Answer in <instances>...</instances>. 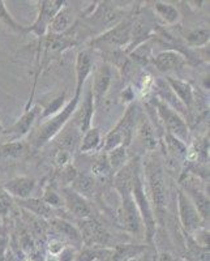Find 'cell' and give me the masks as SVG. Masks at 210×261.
Segmentation results:
<instances>
[{
  "label": "cell",
  "instance_id": "8fae6325",
  "mask_svg": "<svg viewBox=\"0 0 210 261\" xmlns=\"http://www.w3.org/2000/svg\"><path fill=\"white\" fill-rule=\"evenodd\" d=\"M80 234L83 238V242H85L88 246L97 244L102 248H106L107 243H109V232L104 230L101 223H98L94 220H89V218L84 220L83 230L80 231Z\"/></svg>",
  "mask_w": 210,
  "mask_h": 261
},
{
  "label": "cell",
  "instance_id": "277c9868",
  "mask_svg": "<svg viewBox=\"0 0 210 261\" xmlns=\"http://www.w3.org/2000/svg\"><path fill=\"white\" fill-rule=\"evenodd\" d=\"M136 114L137 107L136 105L132 103L128 106L127 111L123 115V118L119 120L118 124L115 125L111 132L106 136L103 144V150L110 151L118 146H125L128 148L132 141L135 132V124H136Z\"/></svg>",
  "mask_w": 210,
  "mask_h": 261
},
{
  "label": "cell",
  "instance_id": "cb8c5ba5",
  "mask_svg": "<svg viewBox=\"0 0 210 261\" xmlns=\"http://www.w3.org/2000/svg\"><path fill=\"white\" fill-rule=\"evenodd\" d=\"M107 161H109V165L111 167V171L114 174L121 170L123 167L125 166V163H127V148L125 146H118V148L113 149V150H110L109 153L106 154Z\"/></svg>",
  "mask_w": 210,
  "mask_h": 261
},
{
  "label": "cell",
  "instance_id": "7bdbcfd3",
  "mask_svg": "<svg viewBox=\"0 0 210 261\" xmlns=\"http://www.w3.org/2000/svg\"><path fill=\"white\" fill-rule=\"evenodd\" d=\"M3 130H4V128H3V125H2V123H0V136H2V134H3Z\"/></svg>",
  "mask_w": 210,
  "mask_h": 261
},
{
  "label": "cell",
  "instance_id": "74e56055",
  "mask_svg": "<svg viewBox=\"0 0 210 261\" xmlns=\"http://www.w3.org/2000/svg\"><path fill=\"white\" fill-rule=\"evenodd\" d=\"M47 248H48V252H50V256H55V257H58V256L64 251L65 243L64 242L59 241V239H54V241H51L50 243H48Z\"/></svg>",
  "mask_w": 210,
  "mask_h": 261
},
{
  "label": "cell",
  "instance_id": "bcb514c9",
  "mask_svg": "<svg viewBox=\"0 0 210 261\" xmlns=\"http://www.w3.org/2000/svg\"><path fill=\"white\" fill-rule=\"evenodd\" d=\"M95 261H101V260H95Z\"/></svg>",
  "mask_w": 210,
  "mask_h": 261
},
{
  "label": "cell",
  "instance_id": "44dd1931",
  "mask_svg": "<svg viewBox=\"0 0 210 261\" xmlns=\"http://www.w3.org/2000/svg\"><path fill=\"white\" fill-rule=\"evenodd\" d=\"M18 202H20L22 208L33 212V213L42 217V218H51L54 214L52 208L48 206L42 199H33V197H29V199L25 200H18Z\"/></svg>",
  "mask_w": 210,
  "mask_h": 261
},
{
  "label": "cell",
  "instance_id": "836d02e7",
  "mask_svg": "<svg viewBox=\"0 0 210 261\" xmlns=\"http://www.w3.org/2000/svg\"><path fill=\"white\" fill-rule=\"evenodd\" d=\"M42 200H43L48 206H51V208H59V206L63 205V200L62 197H60V195L57 191L52 190V188H47V190L45 191V195H43Z\"/></svg>",
  "mask_w": 210,
  "mask_h": 261
},
{
  "label": "cell",
  "instance_id": "ba28073f",
  "mask_svg": "<svg viewBox=\"0 0 210 261\" xmlns=\"http://www.w3.org/2000/svg\"><path fill=\"white\" fill-rule=\"evenodd\" d=\"M130 32H132V21H120L118 25L107 30L101 37H98L93 43L94 45L104 43V45L114 46V47H123L129 43Z\"/></svg>",
  "mask_w": 210,
  "mask_h": 261
},
{
  "label": "cell",
  "instance_id": "3957f363",
  "mask_svg": "<svg viewBox=\"0 0 210 261\" xmlns=\"http://www.w3.org/2000/svg\"><path fill=\"white\" fill-rule=\"evenodd\" d=\"M78 102H80V97H76V95H74L73 99H71L68 103L65 105L59 113L55 114L54 116H51L48 120H46V122L37 129L36 135H34V139H33V145H34V149H36V150L43 148L48 141H51L54 137L59 135L60 130L67 125L72 114L76 111L77 106H78Z\"/></svg>",
  "mask_w": 210,
  "mask_h": 261
},
{
  "label": "cell",
  "instance_id": "7a4b0ae2",
  "mask_svg": "<svg viewBox=\"0 0 210 261\" xmlns=\"http://www.w3.org/2000/svg\"><path fill=\"white\" fill-rule=\"evenodd\" d=\"M146 179H148L149 191H150L151 202H153V213L155 222L163 223V217L167 205V188H166L165 171L161 163L151 161L146 165Z\"/></svg>",
  "mask_w": 210,
  "mask_h": 261
},
{
  "label": "cell",
  "instance_id": "7402d4cb",
  "mask_svg": "<svg viewBox=\"0 0 210 261\" xmlns=\"http://www.w3.org/2000/svg\"><path fill=\"white\" fill-rule=\"evenodd\" d=\"M93 114H94V102H93L92 90L88 89L86 93L85 101L83 103V113H81V118L78 120V129H80L81 135H84L88 129H90V124H92Z\"/></svg>",
  "mask_w": 210,
  "mask_h": 261
},
{
  "label": "cell",
  "instance_id": "5b68a950",
  "mask_svg": "<svg viewBox=\"0 0 210 261\" xmlns=\"http://www.w3.org/2000/svg\"><path fill=\"white\" fill-rule=\"evenodd\" d=\"M154 105L157 106L158 115L162 119L163 124L167 129V134L180 140L181 143H186L190 137V132H188V125L180 118V115L175 113L166 102L157 101Z\"/></svg>",
  "mask_w": 210,
  "mask_h": 261
},
{
  "label": "cell",
  "instance_id": "ffe728a7",
  "mask_svg": "<svg viewBox=\"0 0 210 261\" xmlns=\"http://www.w3.org/2000/svg\"><path fill=\"white\" fill-rule=\"evenodd\" d=\"M167 83L171 86V90L178 95L181 103L190 109L193 103V88L188 83L178 79H167Z\"/></svg>",
  "mask_w": 210,
  "mask_h": 261
},
{
  "label": "cell",
  "instance_id": "5bb4252c",
  "mask_svg": "<svg viewBox=\"0 0 210 261\" xmlns=\"http://www.w3.org/2000/svg\"><path fill=\"white\" fill-rule=\"evenodd\" d=\"M184 64V57L178 51L169 50L158 54L154 59V65L161 72H171L180 69Z\"/></svg>",
  "mask_w": 210,
  "mask_h": 261
},
{
  "label": "cell",
  "instance_id": "7c38bea8",
  "mask_svg": "<svg viewBox=\"0 0 210 261\" xmlns=\"http://www.w3.org/2000/svg\"><path fill=\"white\" fill-rule=\"evenodd\" d=\"M110 85H111V68L109 64H101L95 71L94 79L90 84L94 107L101 103L106 93L109 92Z\"/></svg>",
  "mask_w": 210,
  "mask_h": 261
},
{
  "label": "cell",
  "instance_id": "484cf974",
  "mask_svg": "<svg viewBox=\"0 0 210 261\" xmlns=\"http://www.w3.org/2000/svg\"><path fill=\"white\" fill-rule=\"evenodd\" d=\"M27 146L22 141H8L0 146V158L6 160H15L25 154Z\"/></svg>",
  "mask_w": 210,
  "mask_h": 261
},
{
  "label": "cell",
  "instance_id": "60d3db41",
  "mask_svg": "<svg viewBox=\"0 0 210 261\" xmlns=\"http://www.w3.org/2000/svg\"><path fill=\"white\" fill-rule=\"evenodd\" d=\"M7 241L6 237H0V261H4L6 258V251H7Z\"/></svg>",
  "mask_w": 210,
  "mask_h": 261
},
{
  "label": "cell",
  "instance_id": "9a60e30c",
  "mask_svg": "<svg viewBox=\"0 0 210 261\" xmlns=\"http://www.w3.org/2000/svg\"><path fill=\"white\" fill-rule=\"evenodd\" d=\"M92 72V58L88 51H81L76 59V97H80L85 80Z\"/></svg>",
  "mask_w": 210,
  "mask_h": 261
},
{
  "label": "cell",
  "instance_id": "603a6c76",
  "mask_svg": "<svg viewBox=\"0 0 210 261\" xmlns=\"http://www.w3.org/2000/svg\"><path fill=\"white\" fill-rule=\"evenodd\" d=\"M188 192L191 193V201L193 202L195 208L197 209L202 221L209 218V196H206L204 192H201V191L195 187L188 188Z\"/></svg>",
  "mask_w": 210,
  "mask_h": 261
},
{
  "label": "cell",
  "instance_id": "e575fe53",
  "mask_svg": "<svg viewBox=\"0 0 210 261\" xmlns=\"http://www.w3.org/2000/svg\"><path fill=\"white\" fill-rule=\"evenodd\" d=\"M12 204V197L3 188H0V217H6L9 213Z\"/></svg>",
  "mask_w": 210,
  "mask_h": 261
},
{
  "label": "cell",
  "instance_id": "52a82bcc",
  "mask_svg": "<svg viewBox=\"0 0 210 261\" xmlns=\"http://www.w3.org/2000/svg\"><path fill=\"white\" fill-rule=\"evenodd\" d=\"M178 209L180 222L187 232L193 234L196 230L201 228L202 218L198 214L197 209L195 208L193 202L191 201L190 196L186 195L183 191L178 192Z\"/></svg>",
  "mask_w": 210,
  "mask_h": 261
},
{
  "label": "cell",
  "instance_id": "1f68e13d",
  "mask_svg": "<svg viewBox=\"0 0 210 261\" xmlns=\"http://www.w3.org/2000/svg\"><path fill=\"white\" fill-rule=\"evenodd\" d=\"M111 167L109 165L106 155L98 158L92 166V176L93 178H107L111 174Z\"/></svg>",
  "mask_w": 210,
  "mask_h": 261
},
{
  "label": "cell",
  "instance_id": "ab89813d",
  "mask_svg": "<svg viewBox=\"0 0 210 261\" xmlns=\"http://www.w3.org/2000/svg\"><path fill=\"white\" fill-rule=\"evenodd\" d=\"M74 256H73V251L68 247H65L64 251L58 256V261H73Z\"/></svg>",
  "mask_w": 210,
  "mask_h": 261
},
{
  "label": "cell",
  "instance_id": "d6a6232c",
  "mask_svg": "<svg viewBox=\"0 0 210 261\" xmlns=\"http://www.w3.org/2000/svg\"><path fill=\"white\" fill-rule=\"evenodd\" d=\"M166 144H167V146H169V150L171 151L175 157H178V158L186 157L187 146H186V144L181 143L180 140H178L176 137L171 136V135L166 134Z\"/></svg>",
  "mask_w": 210,
  "mask_h": 261
},
{
  "label": "cell",
  "instance_id": "30bf717a",
  "mask_svg": "<svg viewBox=\"0 0 210 261\" xmlns=\"http://www.w3.org/2000/svg\"><path fill=\"white\" fill-rule=\"evenodd\" d=\"M41 110H39L38 106H34L32 109H28L25 111V114L18 119L17 122L12 125V127H9L8 129L3 130V136H7L11 139V141H18L21 137H24L25 135L29 134L30 128L32 125L34 124L36 122L37 116L39 115Z\"/></svg>",
  "mask_w": 210,
  "mask_h": 261
},
{
  "label": "cell",
  "instance_id": "4dcf8cb0",
  "mask_svg": "<svg viewBox=\"0 0 210 261\" xmlns=\"http://www.w3.org/2000/svg\"><path fill=\"white\" fill-rule=\"evenodd\" d=\"M209 41V29H196L187 34V43L192 47H200Z\"/></svg>",
  "mask_w": 210,
  "mask_h": 261
},
{
  "label": "cell",
  "instance_id": "2e32d148",
  "mask_svg": "<svg viewBox=\"0 0 210 261\" xmlns=\"http://www.w3.org/2000/svg\"><path fill=\"white\" fill-rule=\"evenodd\" d=\"M121 13L119 12L118 9L111 8V7L106 6V3H103L102 6L98 7L97 12L94 15H92L90 21H94L98 27L103 28H114V25H118L120 22Z\"/></svg>",
  "mask_w": 210,
  "mask_h": 261
},
{
  "label": "cell",
  "instance_id": "9c48e42d",
  "mask_svg": "<svg viewBox=\"0 0 210 261\" xmlns=\"http://www.w3.org/2000/svg\"><path fill=\"white\" fill-rule=\"evenodd\" d=\"M62 200L63 205H65L67 209L74 217L80 218V220H86L92 214V208L88 204L85 197H83V196H80L77 192H74L71 187H63Z\"/></svg>",
  "mask_w": 210,
  "mask_h": 261
},
{
  "label": "cell",
  "instance_id": "8d00e7d4",
  "mask_svg": "<svg viewBox=\"0 0 210 261\" xmlns=\"http://www.w3.org/2000/svg\"><path fill=\"white\" fill-rule=\"evenodd\" d=\"M71 162V153L65 150H58L57 154H55V165H57L59 169H64L67 167Z\"/></svg>",
  "mask_w": 210,
  "mask_h": 261
},
{
  "label": "cell",
  "instance_id": "f35d334b",
  "mask_svg": "<svg viewBox=\"0 0 210 261\" xmlns=\"http://www.w3.org/2000/svg\"><path fill=\"white\" fill-rule=\"evenodd\" d=\"M193 234L198 235V237H196V242H197L200 246L204 247V248H206V247L209 246V231H206L205 228H198V230H196Z\"/></svg>",
  "mask_w": 210,
  "mask_h": 261
},
{
  "label": "cell",
  "instance_id": "83f0119b",
  "mask_svg": "<svg viewBox=\"0 0 210 261\" xmlns=\"http://www.w3.org/2000/svg\"><path fill=\"white\" fill-rule=\"evenodd\" d=\"M137 134H139V139L142 143L144 148L146 149H153L157 145V141H155V136H154V130L151 128V125L149 124V122L142 120L139 125V129H137Z\"/></svg>",
  "mask_w": 210,
  "mask_h": 261
},
{
  "label": "cell",
  "instance_id": "b9f144b4",
  "mask_svg": "<svg viewBox=\"0 0 210 261\" xmlns=\"http://www.w3.org/2000/svg\"><path fill=\"white\" fill-rule=\"evenodd\" d=\"M161 261H172L171 257H170L169 255H162V257H161Z\"/></svg>",
  "mask_w": 210,
  "mask_h": 261
},
{
  "label": "cell",
  "instance_id": "8992f818",
  "mask_svg": "<svg viewBox=\"0 0 210 261\" xmlns=\"http://www.w3.org/2000/svg\"><path fill=\"white\" fill-rule=\"evenodd\" d=\"M64 4L65 2H63V0H42V2H38V15H37L34 24L30 28H27V32L34 33L37 37H45L47 34L51 21L64 7Z\"/></svg>",
  "mask_w": 210,
  "mask_h": 261
},
{
  "label": "cell",
  "instance_id": "6da1fadb",
  "mask_svg": "<svg viewBox=\"0 0 210 261\" xmlns=\"http://www.w3.org/2000/svg\"><path fill=\"white\" fill-rule=\"evenodd\" d=\"M130 193H132V197H134L137 209L140 212V216H141L142 225L145 228L146 242L151 243L154 235H155V218H154L153 209H151L149 197L145 192V188H144V180H142L141 176L139 158L135 163L134 176H132V184H130Z\"/></svg>",
  "mask_w": 210,
  "mask_h": 261
},
{
  "label": "cell",
  "instance_id": "ee69618b",
  "mask_svg": "<svg viewBox=\"0 0 210 261\" xmlns=\"http://www.w3.org/2000/svg\"><path fill=\"white\" fill-rule=\"evenodd\" d=\"M22 261H34V258H30V257H27V258H24V260Z\"/></svg>",
  "mask_w": 210,
  "mask_h": 261
},
{
  "label": "cell",
  "instance_id": "f6af8a7d",
  "mask_svg": "<svg viewBox=\"0 0 210 261\" xmlns=\"http://www.w3.org/2000/svg\"><path fill=\"white\" fill-rule=\"evenodd\" d=\"M127 261H136V260H134V258H132V260H127Z\"/></svg>",
  "mask_w": 210,
  "mask_h": 261
},
{
  "label": "cell",
  "instance_id": "f546056e",
  "mask_svg": "<svg viewBox=\"0 0 210 261\" xmlns=\"http://www.w3.org/2000/svg\"><path fill=\"white\" fill-rule=\"evenodd\" d=\"M0 22L7 27L8 29H11L15 33H25L27 32V28H24L22 25H20L15 18L11 16V13L7 11V7L4 4L3 0H0Z\"/></svg>",
  "mask_w": 210,
  "mask_h": 261
},
{
  "label": "cell",
  "instance_id": "d4e9b609",
  "mask_svg": "<svg viewBox=\"0 0 210 261\" xmlns=\"http://www.w3.org/2000/svg\"><path fill=\"white\" fill-rule=\"evenodd\" d=\"M52 226L55 227L59 234L64 235L65 238H68L69 241H72L76 244L83 243V238H81L80 231L77 230L74 226H72L71 223H68L64 220H52Z\"/></svg>",
  "mask_w": 210,
  "mask_h": 261
},
{
  "label": "cell",
  "instance_id": "d590c367",
  "mask_svg": "<svg viewBox=\"0 0 210 261\" xmlns=\"http://www.w3.org/2000/svg\"><path fill=\"white\" fill-rule=\"evenodd\" d=\"M64 99H65V95L63 94L62 97L57 98V99H54L52 103L50 105V106L46 109V111L43 114H42V118H46V116H50V115H55V114L59 113L60 110H62V106L63 103H64Z\"/></svg>",
  "mask_w": 210,
  "mask_h": 261
},
{
  "label": "cell",
  "instance_id": "e0dca14e",
  "mask_svg": "<svg viewBox=\"0 0 210 261\" xmlns=\"http://www.w3.org/2000/svg\"><path fill=\"white\" fill-rule=\"evenodd\" d=\"M71 188L77 192L80 196L88 199L93 197L95 192V179L89 174H83V172H77L73 180L71 181Z\"/></svg>",
  "mask_w": 210,
  "mask_h": 261
},
{
  "label": "cell",
  "instance_id": "4316f807",
  "mask_svg": "<svg viewBox=\"0 0 210 261\" xmlns=\"http://www.w3.org/2000/svg\"><path fill=\"white\" fill-rule=\"evenodd\" d=\"M101 144V134L98 128H90L84 134V137H81V153H88L90 150H94Z\"/></svg>",
  "mask_w": 210,
  "mask_h": 261
},
{
  "label": "cell",
  "instance_id": "d6986e66",
  "mask_svg": "<svg viewBox=\"0 0 210 261\" xmlns=\"http://www.w3.org/2000/svg\"><path fill=\"white\" fill-rule=\"evenodd\" d=\"M60 139L58 141V146H59V150H65L68 153H73V150L76 149V146L78 145V143L81 141V132L80 129H77L76 127H69L64 128L59 132Z\"/></svg>",
  "mask_w": 210,
  "mask_h": 261
},
{
  "label": "cell",
  "instance_id": "f1b7e54d",
  "mask_svg": "<svg viewBox=\"0 0 210 261\" xmlns=\"http://www.w3.org/2000/svg\"><path fill=\"white\" fill-rule=\"evenodd\" d=\"M154 11L169 24H174L179 18L178 9L175 8L174 6L167 3H162V2H154Z\"/></svg>",
  "mask_w": 210,
  "mask_h": 261
},
{
  "label": "cell",
  "instance_id": "ac0fdd59",
  "mask_svg": "<svg viewBox=\"0 0 210 261\" xmlns=\"http://www.w3.org/2000/svg\"><path fill=\"white\" fill-rule=\"evenodd\" d=\"M72 25V11L68 8V6L63 7L57 16L51 21L50 27H48V34H64L68 32V29Z\"/></svg>",
  "mask_w": 210,
  "mask_h": 261
},
{
  "label": "cell",
  "instance_id": "4fadbf2b",
  "mask_svg": "<svg viewBox=\"0 0 210 261\" xmlns=\"http://www.w3.org/2000/svg\"><path fill=\"white\" fill-rule=\"evenodd\" d=\"M3 188L9 196H15L18 200L29 199L36 188V179L30 176H16L3 184Z\"/></svg>",
  "mask_w": 210,
  "mask_h": 261
}]
</instances>
